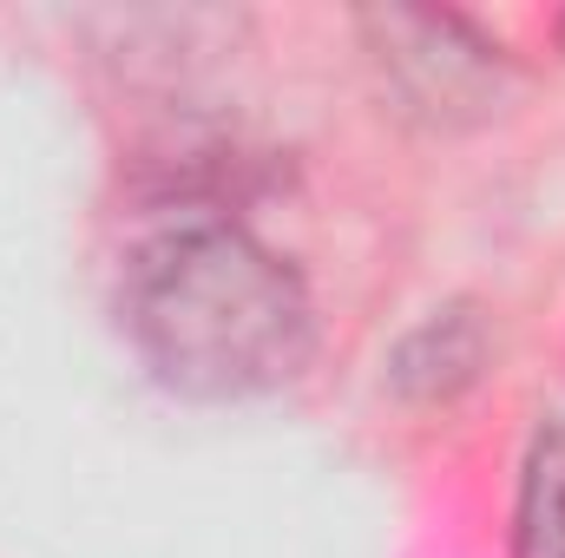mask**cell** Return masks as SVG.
I'll return each mask as SVG.
<instances>
[{
    "label": "cell",
    "instance_id": "cell-1",
    "mask_svg": "<svg viewBox=\"0 0 565 558\" xmlns=\"http://www.w3.org/2000/svg\"><path fill=\"white\" fill-rule=\"evenodd\" d=\"M119 315L145 368L198 401L270 395L309 362V296L296 270L217 217L151 230L126 264Z\"/></svg>",
    "mask_w": 565,
    "mask_h": 558
},
{
    "label": "cell",
    "instance_id": "cell-2",
    "mask_svg": "<svg viewBox=\"0 0 565 558\" xmlns=\"http://www.w3.org/2000/svg\"><path fill=\"white\" fill-rule=\"evenodd\" d=\"M369 33L382 46L388 79L427 106V112H454V106H487L493 93V53L440 13H369Z\"/></svg>",
    "mask_w": 565,
    "mask_h": 558
},
{
    "label": "cell",
    "instance_id": "cell-3",
    "mask_svg": "<svg viewBox=\"0 0 565 558\" xmlns=\"http://www.w3.org/2000/svg\"><path fill=\"white\" fill-rule=\"evenodd\" d=\"M513 558H565V420H553L526 460Z\"/></svg>",
    "mask_w": 565,
    "mask_h": 558
}]
</instances>
